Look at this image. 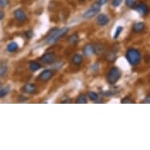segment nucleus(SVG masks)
I'll use <instances>...</instances> for the list:
<instances>
[{"label":"nucleus","mask_w":150,"mask_h":150,"mask_svg":"<svg viewBox=\"0 0 150 150\" xmlns=\"http://www.w3.org/2000/svg\"><path fill=\"white\" fill-rule=\"evenodd\" d=\"M107 2H108V0H97V3L101 6L105 5Z\"/></svg>","instance_id":"nucleus-28"},{"label":"nucleus","mask_w":150,"mask_h":150,"mask_svg":"<svg viewBox=\"0 0 150 150\" xmlns=\"http://www.w3.org/2000/svg\"><path fill=\"white\" fill-rule=\"evenodd\" d=\"M7 51L10 52V53H13V52H16L18 50V45H17V42H12L9 43L7 46Z\"/></svg>","instance_id":"nucleus-15"},{"label":"nucleus","mask_w":150,"mask_h":150,"mask_svg":"<svg viewBox=\"0 0 150 150\" xmlns=\"http://www.w3.org/2000/svg\"><path fill=\"white\" fill-rule=\"evenodd\" d=\"M25 34H26V36H27L28 39H31V38L32 37V35H33L32 31H28V32H26Z\"/></svg>","instance_id":"nucleus-29"},{"label":"nucleus","mask_w":150,"mask_h":150,"mask_svg":"<svg viewBox=\"0 0 150 150\" xmlns=\"http://www.w3.org/2000/svg\"><path fill=\"white\" fill-rule=\"evenodd\" d=\"M4 12L3 11H2V10H0V21L3 20V17H4Z\"/></svg>","instance_id":"nucleus-31"},{"label":"nucleus","mask_w":150,"mask_h":150,"mask_svg":"<svg viewBox=\"0 0 150 150\" xmlns=\"http://www.w3.org/2000/svg\"><path fill=\"white\" fill-rule=\"evenodd\" d=\"M79 1H81V2H84L85 0H79Z\"/></svg>","instance_id":"nucleus-32"},{"label":"nucleus","mask_w":150,"mask_h":150,"mask_svg":"<svg viewBox=\"0 0 150 150\" xmlns=\"http://www.w3.org/2000/svg\"><path fill=\"white\" fill-rule=\"evenodd\" d=\"M126 5L129 8H134L135 6L136 0H126Z\"/></svg>","instance_id":"nucleus-23"},{"label":"nucleus","mask_w":150,"mask_h":150,"mask_svg":"<svg viewBox=\"0 0 150 150\" xmlns=\"http://www.w3.org/2000/svg\"><path fill=\"white\" fill-rule=\"evenodd\" d=\"M56 59V55L54 53L52 52H50V53H46L42 55V57H40V60L42 61L43 63L47 64H50L54 63V62Z\"/></svg>","instance_id":"nucleus-6"},{"label":"nucleus","mask_w":150,"mask_h":150,"mask_svg":"<svg viewBox=\"0 0 150 150\" xmlns=\"http://www.w3.org/2000/svg\"><path fill=\"white\" fill-rule=\"evenodd\" d=\"M69 29L66 27L61 28V29H56L54 32H52L49 36L47 37L46 42H47V44L54 43V42H55L58 40H60L61 38L64 37L69 32Z\"/></svg>","instance_id":"nucleus-2"},{"label":"nucleus","mask_w":150,"mask_h":150,"mask_svg":"<svg viewBox=\"0 0 150 150\" xmlns=\"http://www.w3.org/2000/svg\"><path fill=\"white\" fill-rule=\"evenodd\" d=\"M9 91H10L9 87H4V88L0 89V98H3L6 96L9 93Z\"/></svg>","instance_id":"nucleus-20"},{"label":"nucleus","mask_w":150,"mask_h":150,"mask_svg":"<svg viewBox=\"0 0 150 150\" xmlns=\"http://www.w3.org/2000/svg\"><path fill=\"white\" fill-rule=\"evenodd\" d=\"M8 5V0H0V7L4 8Z\"/></svg>","instance_id":"nucleus-27"},{"label":"nucleus","mask_w":150,"mask_h":150,"mask_svg":"<svg viewBox=\"0 0 150 150\" xmlns=\"http://www.w3.org/2000/svg\"><path fill=\"white\" fill-rule=\"evenodd\" d=\"M105 51V47L101 44L94 45V54H101Z\"/></svg>","instance_id":"nucleus-16"},{"label":"nucleus","mask_w":150,"mask_h":150,"mask_svg":"<svg viewBox=\"0 0 150 150\" xmlns=\"http://www.w3.org/2000/svg\"><path fill=\"white\" fill-rule=\"evenodd\" d=\"M7 66L6 64H2L0 65V77H4L7 73Z\"/></svg>","instance_id":"nucleus-19"},{"label":"nucleus","mask_w":150,"mask_h":150,"mask_svg":"<svg viewBox=\"0 0 150 150\" xmlns=\"http://www.w3.org/2000/svg\"><path fill=\"white\" fill-rule=\"evenodd\" d=\"M116 54L114 53L113 51L110 52V53H108V54L107 55V60H108V62H113V61H115V59H116Z\"/></svg>","instance_id":"nucleus-22"},{"label":"nucleus","mask_w":150,"mask_h":150,"mask_svg":"<svg viewBox=\"0 0 150 150\" xmlns=\"http://www.w3.org/2000/svg\"><path fill=\"white\" fill-rule=\"evenodd\" d=\"M134 8H135V10L139 13V14H141L142 16H144V17H145V16H147V15L149 13V6H148L146 4H145V3H138V4H137V5L134 6Z\"/></svg>","instance_id":"nucleus-5"},{"label":"nucleus","mask_w":150,"mask_h":150,"mask_svg":"<svg viewBox=\"0 0 150 150\" xmlns=\"http://www.w3.org/2000/svg\"><path fill=\"white\" fill-rule=\"evenodd\" d=\"M83 61V56H82L81 54H76L72 57V58H71V62L75 65H80L82 64Z\"/></svg>","instance_id":"nucleus-13"},{"label":"nucleus","mask_w":150,"mask_h":150,"mask_svg":"<svg viewBox=\"0 0 150 150\" xmlns=\"http://www.w3.org/2000/svg\"><path fill=\"white\" fill-rule=\"evenodd\" d=\"M87 102V98L86 95L84 94H81L79 95L76 99V103L78 104H86Z\"/></svg>","instance_id":"nucleus-18"},{"label":"nucleus","mask_w":150,"mask_h":150,"mask_svg":"<svg viewBox=\"0 0 150 150\" xmlns=\"http://www.w3.org/2000/svg\"><path fill=\"white\" fill-rule=\"evenodd\" d=\"M69 43H71V45H75L76 44L78 41H79V36H78V35L77 34H73L71 35V36L69 38Z\"/></svg>","instance_id":"nucleus-17"},{"label":"nucleus","mask_w":150,"mask_h":150,"mask_svg":"<svg viewBox=\"0 0 150 150\" xmlns=\"http://www.w3.org/2000/svg\"><path fill=\"white\" fill-rule=\"evenodd\" d=\"M121 102L123 104H127V103H134V101L132 100V99L130 98H129V97H126V98H124L122 99V101H121Z\"/></svg>","instance_id":"nucleus-25"},{"label":"nucleus","mask_w":150,"mask_h":150,"mask_svg":"<svg viewBox=\"0 0 150 150\" xmlns=\"http://www.w3.org/2000/svg\"><path fill=\"white\" fill-rule=\"evenodd\" d=\"M37 90V87L35 84L34 83H26L25 86H23L22 91L25 93H28V94H32L34 93Z\"/></svg>","instance_id":"nucleus-9"},{"label":"nucleus","mask_w":150,"mask_h":150,"mask_svg":"<svg viewBox=\"0 0 150 150\" xmlns=\"http://www.w3.org/2000/svg\"><path fill=\"white\" fill-rule=\"evenodd\" d=\"M53 76H54L53 71L50 69H47L40 73V75L39 76V79L42 82H47L51 79Z\"/></svg>","instance_id":"nucleus-7"},{"label":"nucleus","mask_w":150,"mask_h":150,"mask_svg":"<svg viewBox=\"0 0 150 150\" xmlns=\"http://www.w3.org/2000/svg\"><path fill=\"white\" fill-rule=\"evenodd\" d=\"M100 10H101V5H99L98 3L96 2L95 3H93V5L91 6L86 12L84 13L83 14V17L84 18H86V19H89V18L94 17L97 13H98L100 12Z\"/></svg>","instance_id":"nucleus-4"},{"label":"nucleus","mask_w":150,"mask_h":150,"mask_svg":"<svg viewBox=\"0 0 150 150\" xmlns=\"http://www.w3.org/2000/svg\"><path fill=\"white\" fill-rule=\"evenodd\" d=\"M88 97L89 98L93 101H95L96 100H98V93H95V92H90V93H88Z\"/></svg>","instance_id":"nucleus-21"},{"label":"nucleus","mask_w":150,"mask_h":150,"mask_svg":"<svg viewBox=\"0 0 150 150\" xmlns=\"http://www.w3.org/2000/svg\"><path fill=\"white\" fill-rule=\"evenodd\" d=\"M41 69V64L37 62H32L29 63V69L32 71H36Z\"/></svg>","instance_id":"nucleus-14"},{"label":"nucleus","mask_w":150,"mask_h":150,"mask_svg":"<svg viewBox=\"0 0 150 150\" xmlns=\"http://www.w3.org/2000/svg\"><path fill=\"white\" fill-rule=\"evenodd\" d=\"M145 28V25L143 22H137L133 25L132 30L135 33H140L142 32Z\"/></svg>","instance_id":"nucleus-11"},{"label":"nucleus","mask_w":150,"mask_h":150,"mask_svg":"<svg viewBox=\"0 0 150 150\" xmlns=\"http://www.w3.org/2000/svg\"><path fill=\"white\" fill-rule=\"evenodd\" d=\"M13 16H14L15 19L19 22H25V21L27 20V16L25 14V11L21 9L15 10L13 12Z\"/></svg>","instance_id":"nucleus-8"},{"label":"nucleus","mask_w":150,"mask_h":150,"mask_svg":"<svg viewBox=\"0 0 150 150\" xmlns=\"http://www.w3.org/2000/svg\"><path fill=\"white\" fill-rule=\"evenodd\" d=\"M83 54L86 56H91L94 54V45L87 44L83 47Z\"/></svg>","instance_id":"nucleus-12"},{"label":"nucleus","mask_w":150,"mask_h":150,"mask_svg":"<svg viewBox=\"0 0 150 150\" xmlns=\"http://www.w3.org/2000/svg\"><path fill=\"white\" fill-rule=\"evenodd\" d=\"M120 77L121 71L120 69H118L117 67H112V68H111L110 70L107 73L106 79H107V82L108 83L113 85L120 79Z\"/></svg>","instance_id":"nucleus-3"},{"label":"nucleus","mask_w":150,"mask_h":150,"mask_svg":"<svg viewBox=\"0 0 150 150\" xmlns=\"http://www.w3.org/2000/svg\"><path fill=\"white\" fill-rule=\"evenodd\" d=\"M144 103H148V104H150V95H148L146 96V98H145L144 101H143Z\"/></svg>","instance_id":"nucleus-30"},{"label":"nucleus","mask_w":150,"mask_h":150,"mask_svg":"<svg viewBox=\"0 0 150 150\" xmlns=\"http://www.w3.org/2000/svg\"><path fill=\"white\" fill-rule=\"evenodd\" d=\"M126 58L127 60V62L131 64L132 66H135L141 62V54L138 50L130 48L127 51L126 54Z\"/></svg>","instance_id":"nucleus-1"},{"label":"nucleus","mask_w":150,"mask_h":150,"mask_svg":"<svg viewBox=\"0 0 150 150\" xmlns=\"http://www.w3.org/2000/svg\"><path fill=\"white\" fill-rule=\"evenodd\" d=\"M109 22V19H108V17L105 14H100L98 15V17H97V24L99 25V26H105Z\"/></svg>","instance_id":"nucleus-10"},{"label":"nucleus","mask_w":150,"mask_h":150,"mask_svg":"<svg viewBox=\"0 0 150 150\" xmlns=\"http://www.w3.org/2000/svg\"><path fill=\"white\" fill-rule=\"evenodd\" d=\"M123 31V27H121V26H119L117 28H116V33L114 35V39H117L119 36H120V35L121 32Z\"/></svg>","instance_id":"nucleus-24"},{"label":"nucleus","mask_w":150,"mask_h":150,"mask_svg":"<svg viewBox=\"0 0 150 150\" xmlns=\"http://www.w3.org/2000/svg\"><path fill=\"white\" fill-rule=\"evenodd\" d=\"M122 2H123V0H112V5L114 7H118L121 5Z\"/></svg>","instance_id":"nucleus-26"}]
</instances>
